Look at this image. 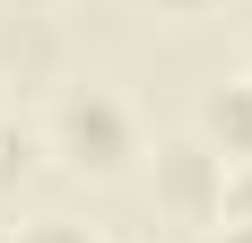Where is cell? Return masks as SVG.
Masks as SVG:
<instances>
[{"mask_svg": "<svg viewBox=\"0 0 252 243\" xmlns=\"http://www.w3.org/2000/svg\"><path fill=\"white\" fill-rule=\"evenodd\" d=\"M44 148H52L70 174H87V182H122V174L139 165V113H130V96H113V87H96V78H78V87L52 96Z\"/></svg>", "mask_w": 252, "mask_h": 243, "instance_id": "obj_1", "label": "cell"}, {"mask_svg": "<svg viewBox=\"0 0 252 243\" xmlns=\"http://www.w3.org/2000/svg\"><path fill=\"white\" fill-rule=\"evenodd\" d=\"M148 182H157V209H165V217H183V226H218L226 156H218L209 139H165V148H157V165H148Z\"/></svg>", "mask_w": 252, "mask_h": 243, "instance_id": "obj_2", "label": "cell"}, {"mask_svg": "<svg viewBox=\"0 0 252 243\" xmlns=\"http://www.w3.org/2000/svg\"><path fill=\"white\" fill-rule=\"evenodd\" d=\"M191 139H209L226 165H252V78H218L200 96V113H191Z\"/></svg>", "mask_w": 252, "mask_h": 243, "instance_id": "obj_3", "label": "cell"}, {"mask_svg": "<svg viewBox=\"0 0 252 243\" xmlns=\"http://www.w3.org/2000/svg\"><path fill=\"white\" fill-rule=\"evenodd\" d=\"M52 61H61V35H52L44 18H0V70H18V78H44Z\"/></svg>", "mask_w": 252, "mask_h": 243, "instance_id": "obj_4", "label": "cell"}, {"mask_svg": "<svg viewBox=\"0 0 252 243\" xmlns=\"http://www.w3.org/2000/svg\"><path fill=\"white\" fill-rule=\"evenodd\" d=\"M26 165H35V130L0 113V191H18V182H26Z\"/></svg>", "mask_w": 252, "mask_h": 243, "instance_id": "obj_5", "label": "cell"}, {"mask_svg": "<svg viewBox=\"0 0 252 243\" xmlns=\"http://www.w3.org/2000/svg\"><path fill=\"white\" fill-rule=\"evenodd\" d=\"M18 243H104V235L78 217H35V226H18Z\"/></svg>", "mask_w": 252, "mask_h": 243, "instance_id": "obj_6", "label": "cell"}, {"mask_svg": "<svg viewBox=\"0 0 252 243\" xmlns=\"http://www.w3.org/2000/svg\"><path fill=\"white\" fill-rule=\"evenodd\" d=\"M218 217H244V226H252V165H226V191H218Z\"/></svg>", "mask_w": 252, "mask_h": 243, "instance_id": "obj_7", "label": "cell"}, {"mask_svg": "<svg viewBox=\"0 0 252 243\" xmlns=\"http://www.w3.org/2000/svg\"><path fill=\"white\" fill-rule=\"evenodd\" d=\"M209 243H252V226H244V217H218V226H209Z\"/></svg>", "mask_w": 252, "mask_h": 243, "instance_id": "obj_8", "label": "cell"}, {"mask_svg": "<svg viewBox=\"0 0 252 243\" xmlns=\"http://www.w3.org/2000/svg\"><path fill=\"white\" fill-rule=\"evenodd\" d=\"M148 9H165V18H200V9H218V0H148Z\"/></svg>", "mask_w": 252, "mask_h": 243, "instance_id": "obj_9", "label": "cell"}, {"mask_svg": "<svg viewBox=\"0 0 252 243\" xmlns=\"http://www.w3.org/2000/svg\"><path fill=\"white\" fill-rule=\"evenodd\" d=\"M244 78H252V44H244Z\"/></svg>", "mask_w": 252, "mask_h": 243, "instance_id": "obj_10", "label": "cell"}]
</instances>
